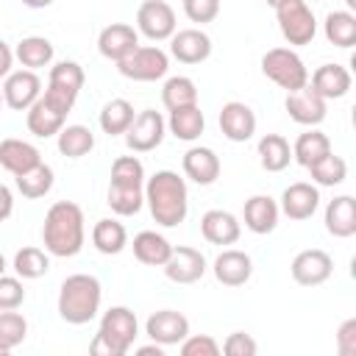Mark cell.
<instances>
[{"instance_id": "1", "label": "cell", "mask_w": 356, "mask_h": 356, "mask_svg": "<svg viewBox=\"0 0 356 356\" xmlns=\"http://www.w3.org/2000/svg\"><path fill=\"white\" fill-rule=\"evenodd\" d=\"M44 248L56 256H75L83 245V211L72 200H58L44 217Z\"/></svg>"}, {"instance_id": "2", "label": "cell", "mask_w": 356, "mask_h": 356, "mask_svg": "<svg viewBox=\"0 0 356 356\" xmlns=\"http://www.w3.org/2000/svg\"><path fill=\"white\" fill-rule=\"evenodd\" d=\"M147 203L150 214L161 225H178L186 217V184L178 172L161 170L147 181Z\"/></svg>"}, {"instance_id": "3", "label": "cell", "mask_w": 356, "mask_h": 356, "mask_svg": "<svg viewBox=\"0 0 356 356\" xmlns=\"http://www.w3.org/2000/svg\"><path fill=\"white\" fill-rule=\"evenodd\" d=\"M97 306H100V281L95 275L78 273V275H70L61 284V292H58V314L67 323H72V325L89 323L95 317Z\"/></svg>"}, {"instance_id": "4", "label": "cell", "mask_w": 356, "mask_h": 356, "mask_svg": "<svg viewBox=\"0 0 356 356\" xmlns=\"http://www.w3.org/2000/svg\"><path fill=\"white\" fill-rule=\"evenodd\" d=\"M136 337V317L131 309L125 306H114L103 314L100 331L92 342V353L95 356H122L128 350V345Z\"/></svg>"}, {"instance_id": "5", "label": "cell", "mask_w": 356, "mask_h": 356, "mask_svg": "<svg viewBox=\"0 0 356 356\" xmlns=\"http://www.w3.org/2000/svg\"><path fill=\"white\" fill-rule=\"evenodd\" d=\"M81 86H83V70H81L75 61H58V64L50 70V83H47L42 100H44L53 111H58V114L67 117V111L72 108V103H75Z\"/></svg>"}, {"instance_id": "6", "label": "cell", "mask_w": 356, "mask_h": 356, "mask_svg": "<svg viewBox=\"0 0 356 356\" xmlns=\"http://www.w3.org/2000/svg\"><path fill=\"white\" fill-rule=\"evenodd\" d=\"M261 70H264V75L270 81H275L278 86H284L289 92L306 86V81H309V72H306L300 56L292 53L289 47H273V50H267L264 58H261Z\"/></svg>"}, {"instance_id": "7", "label": "cell", "mask_w": 356, "mask_h": 356, "mask_svg": "<svg viewBox=\"0 0 356 356\" xmlns=\"http://www.w3.org/2000/svg\"><path fill=\"white\" fill-rule=\"evenodd\" d=\"M275 14H278L281 33L289 44H309L314 39V31H317L314 14L303 0H281L275 6Z\"/></svg>"}, {"instance_id": "8", "label": "cell", "mask_w": 356, "mask_h": 356, "mask_svg": "<svg viewBox=\"0 0 356 356\" xmlns=\"http://www.w3.org/2000/svg\"><path fill=\"white\" fill-rule=\"evenodd\" d=\"M120 72L131 81H156L167 72V56L159 47H134L125 58L117 61Z\"/></svg>"}, {"instance_id": "9", "label": "cell", "mask_w": 356, "mask_h": 356, "mask_svg": "<svg viewBox=\"0 0 356 356\" xmlns=\"http://www.w3.org/2000/svg\"><path fill=\"white\" fill-rule=\"evenodd\" d=\"M161 136H164V120H161V114L153 111V108H145L142 114H136L134 122H131L128 131H125L128 147H131V150H139V153L159 147Z\"/></svg>"}, {"instance_id": "10", "label": "cell", "mask_w": 356, "mask_h": 356, "mask_svg": "<svg viewBox=\"0 0 356 356\" xmlns=\"http://www.w3.org/2000/svg\"><path fill=\"white\" fill-rule=\"evenodd\" d=\"M139 31L150 39H167L175 31V11L164 0H145L136 11Z\"/></svg>"}, {"instance_id": "11", "label": "cell", "mask_w": 356, "mask_h": 356, "mask_svg": "<svg viewBox=\"0 0 356 356\" xmlns=\"http://www.w3.org/2000/svg\"><path fill=\"white\" fill-rule=\"evenodd\" d=\"M334 270V261L325 250H300L292 261V278L303 286H314V284H323Z\"/></svg>"}, {"instance_id": "12", "label": "cell", "mask_w": 356, "mask_h": 356, "mask_svg": "<svg viewBox=\"0 0 356 356\" xmlns=\"http://www.w3.org/2000/svg\"><path fill=\"white\" fill-rule=\"evenodd\" d=\"M284 106H286L289 117L300 125H317L325 117V100L312 86H300V89L289 92Z\"/></svg>"}, {"instance_id": "13", "label": "cell", "mask_w": 356, "mask_h": 356, "mask_svg": "<svg viewBox=\"0 0 356 356\" xmlns=\"http://www.w3.org/2000/svg\"><path fill=\"white\" fill-rule=\"evenodd\" d=\"M147 334L159 345H172V342H181L189 334V320L181 312L161 309V312L147 317Z\"/></svg>"}, {"instance_id": "14", "label": "cell", "mask_w": 356, "mask_h": 356, "mask_svg": "<svg viewBox=\"0 0 356 356\" xmlns=\"http://www.w3.org/2000/svg\"><path fill=\"white\" fill-rule=\"evenodd\" d=\"M220 128H222V134H225L228 139L245 142V139H250L253 131H256V114H253L245 103L231 100V103H225L222 111H220Z\"/></svg>"}, {"instance_id": "15", "label": "cell", "mask_w": 356, "mask_h": 356, "mask_svg": "<svg viewBox=\"0 0 356 356\" xmlns=\"http://www.w3.org/2000/svg\"><path fill=\"white\" fill-rule=\"evenodd\" d=\"M206 270V261L203 256L195 250V248H178L170 253V259L164 261V273L170 281H178V284H192L203 275Z\"/></svg>"}, {"instance_id": "16", "label": "cell", "mask_w": 356, "mask_h": 356, "mask_svg": "<svg viewBox=\"0 0 356 356\" xmlns=\"http://www.w3.org/2000/svg\"><path fill=\"white\" fill-rule=\"evenodd\" d=\"M39 75L31 72V70H19V72H11L6 78V86H3V97L11 108H28L36 97H39Z\"/></svg>"}, {"instance_id": "17", "label": "cell", "mask_w": 356, "mask_h": 356, "mask_svg": "<svg viewBox=\"0 0 356 356\" xmlns=\"http://www.w3.org/2000/svg\"><path fill=\"white\" fill-rule=\"evenodd\" d=\"M317 203H320V192H317L312 184H306V181H298V184L286 186L284 195H281V209H284V214L292 217V220H306V217H312L314 209H317Z\"/></svg>"}, {"instance_id": "18", "label": "cell", "mask_w": 356, "mask_h": 356, "mask_svg": "<svg viewBox=\"0 0 356 356\" xmlns=\"http://www.w3.org/2000/svg\"><path fill=\"white\" fill-rule=\"evenodd\" d=\"M136 44H139V42H136V31H134L131 25H125V22H114V25L103 28V31H100V39H97L100 53H103L106 58H111V61L125 58Z\"/></svg>"}, {"instance_id": "19", "label": "cell", "mask_w": 356, "mask_h": 356, "mask_svg": "<svg viewBox=\"0 0 356 356\" xmlns=\"http://www.w3.org/2000/svg\"><path fill=\"white\" fill-rule=\"evenodd\" d=\"M172 56L184 64H200L209 53H211V39L197 31V28H186V31H178L172 36Z\"/></svg>"}, {"instance_id": "20", "label": "cell", "mask_w": 356, "mask_h": 356, "mask_svg": "<svg viewBox=\"0 0 356 356\" xmlns=\"http://www.w3.org/2000/svg\"><path fill=\"white\" fill-rule=\"evenodd\" d=\"M253 273V264H250V256L242 253V250H222L217 259H214V275L220 284H228V286H239L250 278Z\"/></svg>"}, {"instance_id": "21", "label": "cell", "mask_w": 356, "mask_h": 356, "mask_svg": "<svg viewBox=\"0 0 356 356\" xmlns=\"http://www.w3.org/2000/svg\"><path fill=\"white\" fill-rule=\"evenodd\" d=\"M200 231L214 245H231V242L239 239V222H236V217L228 214V211H222V209L206 211L203 220H200Z\"/></svg>"}, {"instance_id": "22", "label": "cell", "mask_w": 356, "mask_h": 356, "mask_svg": "<svg viewBox=\"0 0 356 356\" xmlns=\"http://www.w3.org/2000/svg\"><path fill=\"white\" fill-rule=\"evenodd\" d=\"M39 161H42V156H39V150L33 145H28L22 139H3L0 142V164L8 172L19 175V172L36 167Z\"/></svg>"}, {"instance_id": "23", "label": "cell", "mask_w": 356, "mask_h": 356, "mask_svg": "<svg viewBox=\"0 0 356 356\" xmlns=\"http://www.w3.org/2000/svg\"><path fill=\"white\" fill-rule=\"evenodd\" d=\"M312 89L328 100V97H342L350 89V72L342 64H323L314 75H312Z\"/></svg>"}, {"instance_id": "24", "label": "cell", "mask_w": 356, "mask_h": 356, "mask_svg": "<svg viewBox=\"0 0 356 356\" xmlns=\"http://www.w3.org/2000/svg\"><path fill=\"white\" fill-rule=\"evenodd\" d=\"M184 172L195 184H211L220 175V159L209 147H192L184 153Z\"/></svg>"}, {"instance_id": "25", "label": "cell", "mask_w": 356, "mask_h": 356, "mask_svg": "<svg viewBox=\"0 0 356 356\" xmlns=\"http://www.w3.org/2000/svg\"><path fill=\"white\" fill-rule=\"evenodd\" d=\"M325 228L334 236H350L356 234V200L350 195L334 197L325 209Z\"/></svg>"}, {"instance_id": "26", "label": "cell", "mask_w": 356, "mask_h": 356, "mask_svg": "<svg viewBox=\"0 0 356 356\" xmlns=\"http://www.w3.org/2000/svg\"><path fill=\"white\" fill-rule=\"evenodd\" d=\"M278 222V206L267 195H253L245 203V225L256 234H270Z\"/></svg>"}, {"instance_id": "27", "label": "cell", "mask_w": 356, "mask_h": 356, "mask_svg": "<svg viewBox=\"0 0 356 356\" xmlns=\"http://www.w3.org/2000/svg\"><path fill=\"white\" fill-rule=\"evenodd\" d=\"M170 253H172V245L156 231H142L134 236V256L142 264H164Z\"/></svg>"}, {"instance_id": "28", "label": "cell", "mask_w": 356, "mask_h": 356, "mask_svg": "<svg viewBox=\"0 0 356 356\" xmlns=\"http://www.w3.org/2000/svg\"><path fill=\"white\" fill-rule=\"evenodd\" d=\"M325 36L337 47H353L356 44V17L350 11H331L325 17Z\"/></svg>"}, {"instance_id": "29", "label": "cell", "mask_w": 356, "mask_h": 356, "mask_svg": "<svg viewBox=\"0 0 356 356\" xmlns=\"http://www.w3.org/2000/svg\"><path fill=\"white\" fill-rule=\"evenodd\" d=\"M61 125H64V114L53 111L42 97L31 103V111H28V128H31V134H36V136H53V134L61 131Z\"/></svg>"}, {"instance_id": "30", "label": "cell", "mask_w": 356, "mask_h": 356, "mask_svg": "<svg viewBox=\"0 0 356 356\" xmlns=\"http://www.w3.org/2000/svg\"><path fill=\"white\" fill-rule=\"evenodd\" d=\"M203 125H206V120L197 106H184V108L170 111V128L178 139H186V142L197 139L203 134Z\"/></svg>"}, {"instance_id": "31", "label": "cell", "mask_w": 356, "mask_h": 356, "mask_svg": "<svg viewBox=\"0 0 356 356\" xmlns=\"http://www.w3.org/2000/svg\"><path fill=\"white\" fill-rule=\"evenodd\" d=\"M95 147V136L83 125H67L58 131V150L67 159H81Z\"/></svg>"}, {"instance_id": "32", "label": "cell", "mask_w": 356, "mask_h": 356, "mask_svg": "<svg viewBox=\"0 0 356 356\" xmlns=\"http://www.w3.org/2000/svg\"><path fill=\"white\" fill-rule=\"evenodd\" d=\"M259 156H261V167L267 172H278L289 164V142L281 134H267L259 142Z\"/></svg>"}, {"instance_id": "33", "label": "cell", "mask_w": 356, "mask_h": 356, "mask_svg": "<svg viewBox=\"0 0 356 356\" xmlns=\"http://www.w3.org/2000/svg\"><path fill=\"white\" fill-rule=\"evenodd\" d=\"M131 122H134V106L128 100H122V97L108 100L103 106V111H100V128L106 134H111V136L114 134H125Z\"/></svg>"}, {"instance_id": "34", "label": "cell", "mask_w": 356, "mask_h": 356, "mask_svg": "<svg viewBox=\"0 0 356 356\" xmlns=\"http://www.w3.org/2000/svg\"><path fill=\"white\" fill-rule=\"evenodd\" d=\"M125 225L117 220H97L95 231H92V242L100 253H120L125 248Z\"/></svg>"}, {"instance_id": "35", "label": "cell", "mask_w": 356, "mask_h": 356, "mask_svg": "<svg viewBox=\"0 0 356 356\" xmlns=\"http://www.w3.org/2000/svg\"><path fill=\"white\" fill-rule=\"evenodd\" d=\"M161 100H164V106H167L170 111L184 108V106H195V100H197V89H195V83H192L189 78L175 75V78H170V81L164 83V89H161Z\"/></svg>"}, {"instance_id": "36", "label": "cell", "mask_w": 356, "mask_h": 356, "mask_svg": "<svg viewBox=\"0 0 356 356\" xmlns=\"http://www.w3.org/2000/svg\"><path fill=\"white\" fill-rule=\"evenodd\" d=\"M17 186H19V192L25 197H42L53 186V170L39 161L36 167H31V170H25V172L17 175Z\"/></svg>"}, {"instance_id": "37", "label": "cell", "mask_w": 356, "mask_h": 356, "mask_svg": "<svg viewBox=\"0 0 356 356\" xmlns=\"http://www.w3.org/2000/svg\"><path fill=\"white\" fill-rule=\"evenodd\" d=\"M325 153H331V142H328V136H325V134H320V131L300 134V136H298V142H295V159H298L303 167L314 164V161H317V159H323Z\"/></svg>"}, {"instance_id": "38", "label": "cell", "mask_w": 356, "mask_h": 356, "mask_svg": "<svg viewBox=\"0 0 356 356\" xmlns=\"http://www.w3.org/2000/svg\"><path fill=\"white\" fill-rule=\"evenodd\" d=\"M17 58L22 61V67H44L53 58V44L42 36H28L17 44Z\"/></svg>"}, {"instance_id": "39", "label": "cell", "mask_w": 356, "mask_h": 356, "mask_svg": "<svg viewBox=\"0 0 356 356\" xmlns=\"http://www.w3.org/2000/svg\"><path fill=\"white\" fill-rule=\"evenodd\" d=\"M312 170V178L323 186H334V184H342L345 181V172H348V164L345 159L334 156V153H325L323 159H317L314 164H309Z\"/></svg>"}, {"instance_id": "40", "label": "cell", "mask_w": 356, "mask_h": 356, "mask_svg": "<svg viewBox=\"0 0 356 356\" xmlns=\"http://www.w3.org/2000/svg\"><path fill=\"white\" fill-rule=\"evenodd\" d=\"M142 186H125V184H111L108 186V206L117 214H136L142 209Z\"/></svg>"}, {"instance_id": "41", "label": "cell", "mask_w": 356, "mask_h": 356, "mask_svg": "<svg viewBox=\"0 0 356 356\" xmlns=\"http://www.w3.org/2000/svg\"><path fill=\"white\" fill-rule=\"evenodd\" d=\"M25 331H28V323H25V317L19 312H11V309L0 312V345L6 350L19 345L25 339Z\"/></svg>"}, {"instance_id": "42", "label": "cell", "mask_w": 356, "mask_h": 356, "mask_svg": "<svg viewBox=\"0 0 356 356\" xmlns=\"http://www.w3.org/2000/svg\"><path fill=\"white\" fill-rule=\"evenodd\" d=\"M47 267H50V261L39 248H22L14 256V270L22 278H39V275L47 273Z\"/></svg>"}, {"instance_id": "43", "label": "cell", "mask_w": 356, "mask_h": 356, "mask_svg": "<svg viewBox=\"0 0 356 356\" xmlns=\"http://www.w3.org/2000/svg\"><path fill=\"white\" fill-rule=\"evenodd\" d=\"M145 170L136 156H120L111 164V184H125V186H142Z\"/></svg>"}, {"instance_id": "44", "label": "cell", "mask_w": 356, "mask_h": 356, "mask_svg": "<svg viewBox=\"0 0 356 356\" xmlns=\"http://www.w3.org/2000/svg\"><path fill=\"white\" fill-rule=\"evenodd\" d=\"M184 11L192 22H211L220 11V0H184Z\"/></svg>"}, {"instance_id": "45", "label": "cell", "mask_w": 356, "mask_h": 356, "mask_svg": "<svg viewBox=\"0 0 356 356\" xmlns=\"http://www.w3.org/2000/svg\"><path fill=\"white\" fill-rule=\"evenodd\" d=\"M25 298V289L17 278H8V275H0V312L3 309H17Z\"/></svg>"}, {"instance_id": "46", "label": "cell", "mask_w": 356, "mask_h": 356, "mask_svg": "<svg viewBox=\"0 0 356 356\" xmlns=\"http://www.w3.org/2000/svg\"><path fill=\"white\" fill-rule=\"evenodd\" d=\"M222 350H225L228 356H253V353H256V342H253L250 334H245V331H234V334L225 339Z\"/></svg>"}, {"instance_id": "47", "label": "cell", "mask_w": 356, "mask_h": 356, "mask_svg": "<svg viewBox=\"0 0 356 356\" xmlns=\"http://www.w3.org/2000/svg\"><path fill=\"white\" fill-rule=\"evenodd\" d=\"M181 353L184 356H217L220 348H217V342L211 337H192V339L184 342Z\"/></svg>"}, {"instance_id": "48", "label": "cell", "mask_w": 356, "mask_h": 356, "mask_svg": "<svg viewBox=\"0 0 356 356\" xmlns=\"http://www.w3.org/2000/svg\"><path fill=\"white\" fill-rule=\"evenodd\" d=\"M339 353L342 356H353L356 353V320H345L339 328Z\"/></svg>"}, {"instance_id": "49", "label": "cell", "mask_w": 356, "mask_h": 356, "mask_svg": "<svg viewBox=\"0 0 356 356\" xmlns=\"http://www.w3.org/2000/svg\"><path fill=\"white\" fill-rule=\"evenodd\" d=\"M11 192H8V186H3L0 184V220H6L8 214H11Z\"/></svg>"}, {"instance_id": "50", "label": "cell", "mask_w": 356, "mask_h": 356, "mask_svg": "<svg viewBox=\"0 0 356 356\" xmlns=\"http://www.w3.org/2000/svg\"><path fill=\"white\" fill-rule=\"evenodd\" d=\"M8 70H11V50H8V44L0 39V78L8 75Z\"/></svg>"}, {"instance_id": "51", "label": "cell", "mask_w": 356, "mask_h": 356, "mask_svg": "<svg viewBox=\"0 0 356 356\" xmlns=\"http://www.w3.org/2000/svg\"><path fill=\"white\" fill-rule=\"evenodd\" d=\"M136 353H139V356H161V348H159V345H145V348H139Z\"/></svg>"}, {"instance_id": "52", "label": "cell", "mask_w": 356, "mask_h": 356, "mask_svg": "<svg viewBox=\"0 0 356 356\" xmlns=\"http://www.w3.org/2000/svg\"><path fill=\"white\" fill-rule=\"evenodd\" d=\"M25 6H31V8H44V6H50L53 0H22Z\"/></svg>"}, {"instance_id": "53", "label": "cell", "mask_w": 356, "mask_h": 356, "mask_svg": "<svg viewBox=\"0 0 356 356\" xmlns=\"http://www.w3.org/2000/svg\"><path fill=\"white\" fill-rule=\"evenodd\" d=\"M3 270H6V259H3V253H0V275H3Z\"/></svg>"}, {"instance_id": "54", "label": "cell", "mask_w": 356, "mask_h": 356, "mask_svg": "<svg viewBox=\"0 0 356 356\" xmlns=\"http://www.w3.org/2000/svg\"><path fill=\"white\" fill-rule=\"evenodd\" d=\"M345 3H348V6H350V8H356V0H345Z\"/></svg>"}, {"instance_id": "55", "label": "cell", "mask_w": 356, "mask_h": 356, "mask_svg": "<svg viewBox=\"0 0 356 356\" xmlns=\"http://www.w3.org/2000/svg\"><path fill=\"white\" fill-rule=\"evenodd\" d=\"M267 3H270V6H278V3H281V0H267Z\"/></svg>"}, {"instance_id": "56", "label": "cell", "mask_w": 356, "mask_h": 356, "mask_svg": "<svg viewBox=\"0 0 356 356\" xmlns=\"http://www.w3.org/2000/svg\"><path fill=\"white\" fill-rule=\"evenodd\" d=\"M3 353H8V350H6V348H3V345H0V356H3Z\"/></svg>"}, {"instance_id": "57", "label": "cell", "mask_w": 356, "mask_h": 356, "mask_svg": "<svg viewBox=\"0 0 356 356\" xmlns=\"http://www.w3.org/2000/svg\"><path fill=\"white\" fill-rule=\"evenodd\" d=\"M0 103H3V97H0Z\"/></svg>"}]
</instances>
